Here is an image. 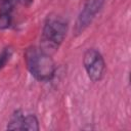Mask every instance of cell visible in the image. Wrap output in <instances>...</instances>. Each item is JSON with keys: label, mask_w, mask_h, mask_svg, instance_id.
<instances>
[{"label": "cell", "mask_w": 131, "mask_h": 131, "mask_svg": "<svg viewBox=\"0 0 131 131\" xmlns=\"http://www.w3.org/2000/svg\"><path fill=\"white\" fill-rule=\"evenodd\" d=\"M25 59L30 73L37 80L48 81L53 77L55 72L54 61L44 49L38 47L28 48Z\"/></svg>", "instance_id": "obj_1"}, {"label": "cell", "mask_w": 131, "mask_h": 131, "mask_svg": "<svg viewBox=\"0 0 131 131\" xmlns=\"http://www.w3.org/2000/svg\"><path fill=\"white\" fill-rule=\"evenodd\" d=\"M68 31L67 21L58 15H48L43 28V43L46 48L55 49L63 41Z\"/></svg>", "instance_id": "obj_2"}, {"label": "cell", "mask_w": 131, "mask_h": 131, "mask_svg": "<svg viewBox=\"0 0 131 131\" xmlns=\"http://www.w3.org/2000/svg\"><path fill=\"white\" fill-rule=\"evenodd\" d=\"M83 64L89 79L93 82L101 80L105 72V62L102 55L95 49H88L83 57Z\"/></svg>", "instance_id": "obj_3"}, {"label": "cell", "mask_w": 131, "mask_h": 131, "mask_svg": "<svg viewBox=\"0 0 131 131\" xmlns=\"http://www.w3.org/2000/svg\"><path fill=\"white\" fill-rule=\"evenodd\" d=\"M102 2L103 0H88L84 9L81 11L76 24V31L78 34L83 32L84 29L91 23L94 15L100 9Z\"/></svg>", "instance_id": "obj_4"}, {"label": "cell", "mask_w": 131, "mask_h": 131, "mask_svg": "<svg viewBox=\"0 0 131 131\" xmlns=\"http://www.w3.org/2000/svg\"><path fill=\"white\" fill-rule=\"evenodd\" d=\"M11 3L10 0L2 1L0 7V30H5L11 25Z\"/></svg>", "instance_id": "obj_5"}, {"label": "cell", "mask_w": 131, "mask_h": 131, "mask_svg": "<svg viewBox=\"0 0 131 131\" xmlns=\"http://www.w3.org/2000/svg\"><path fill=\"white\" fill-rule=\"evenodd\" d=\"M21 130H32V131H38L39 130V123L37 118L34 115H29L24 117L23 124H21Z\"/></svg>", "instance_id": "obj_6"}, {"label": "cell", "mask_w": 131, "mask_h": 131, "mask_svg": "<svg viewBox=\"0 0 131 131\" xmlns=\"http://www.w3.org/2000/svg\"><path fill=\"white\" fill-rule=\"evenodd\" d=\"M24 117L25 116L21 114L20 111H16L10 119V122L8 123L7 129H9V130H21V124H23Z\"/></svg>", "instance_id": "obj_7"}, {"label": "cell", "mask_w": 131, "mask_h": 131, "mask_svg": "<svg viewBox=\"0 0 131 131\" xmlns=\"http://www.w3.org/2000/svg\"><path fill=\"white\" fill-rule=\"evenodd\" d=\"M10 55H11V51H10V49H8V48L4 49V50L0 53V69H2V68L5 66V63L9 60Z\"/></svg>", "instance_id": "obj_8"}, {"label": "cell", "mask_w": 131, "mask_h": 131, "mask_svg": "<svg viewBox=\"0 0 131 131\" xmlns=\"http://www.w3.org/2000/svg\"><path fill=\"white\" fill-rule=\"evenodd\" d=\"M18 2L23 5H25V6H29L33 2V0H18Z\"/></svg>", "instance_id": "obj_9"}]
</instances>
